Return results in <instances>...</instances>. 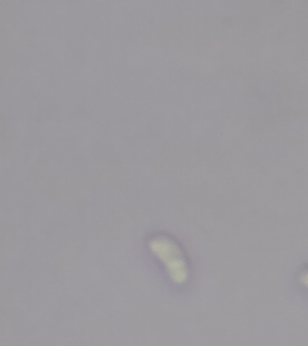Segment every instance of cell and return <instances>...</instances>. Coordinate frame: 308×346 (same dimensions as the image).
<instances>
[{"label":"cell","instance_id":"obj_1","mask_svg":"<svg viewBox=\"0 0 308 346\" xmlns=\"http://www.w3.org/2000/svg\"><path fill=\"white\" fill-rule=\"evenodd\" d=\"M152 252L164 262L169 275L176 283H184L188 277V268L180 248L172 241L158 237L150 243Z\"/></svg>","mask_w":308,"mask_h":346}]
</instances>
